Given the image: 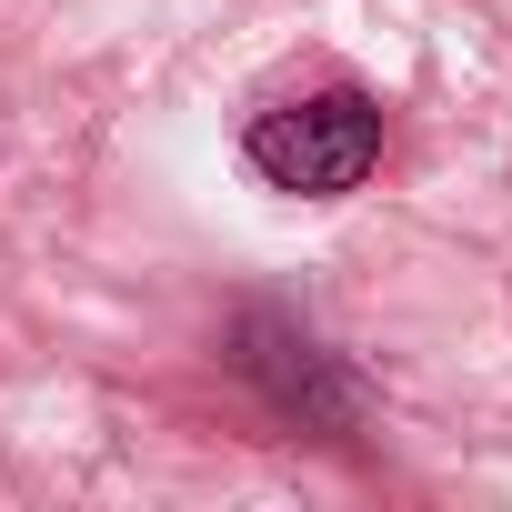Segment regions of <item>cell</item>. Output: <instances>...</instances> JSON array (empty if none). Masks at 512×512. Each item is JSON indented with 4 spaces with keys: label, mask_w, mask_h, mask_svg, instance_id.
I'll return each mask as SVG.
<instances>
[{
    "label": "cell",
    "mask_w": 512,
    "mask_h": 512,
    "mask_svg": "<svg viewBox=\"0 0 512 512\" xmlns=\"http://www.w3.org/2000/svg\"><path fill=\"white\" fill-rule=\"evenodd\" d=\"M241 151H251V171H262L272 191H292V201H342V191H362L372 161H382V101L352 91V81L292 91V101H272L262 121H251Z\"/></svg>",
    "instance_id": "6da1fadb"
},
{
    "label": "cell",
    "mask_w": 512,
    "mask_h": 512,
    "mask_svg": "<svg viewBox=\"0 0 512 512\" xmlns=\"http://www.w3.org/2000/svg\"><path fill=\"white\" fill-rule=\"evenodd\" d=\"M231 372L262 392L282 422H302V432H352V422H362V382H352L342 352H322V332L292 322V312H241Z\"/></svg>",
    "instance_id": "7a4b0ae2"
}]
</instances>
